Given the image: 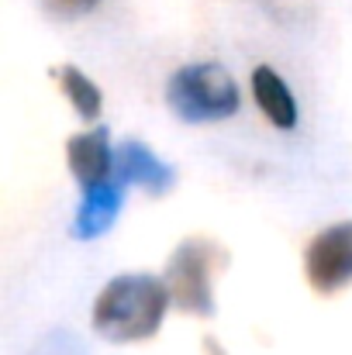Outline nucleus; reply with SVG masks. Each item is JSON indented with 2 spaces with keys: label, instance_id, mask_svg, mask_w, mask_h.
<instances>
[{
  "label": "nucleus",
  "instance_id": "obj_8",
  "mask_svg": "<svg viewBox=\"0 0 352 355\" xmlns=\"http://www.w3.org/2000/svg\"><path fill=\"white\" fill-rule=\"evenodd\" d=\"M252 94H255L259 111L273 121L276 128H294V124H297V104H294V94L287 90L283 76H276V69L259 66V69L252 73Z\"/></svg>",
  "mask_w": 352,
  "mask_h": 355
},
{
  "label": "nucleus",
  "instance_id": "obj_4",
  "mask_svg": "<svg viewBox=\"0 0 352 355\" xmlns=\"http://www.w3.org/2000/svg\"><path fill=\"white\" fill-rule=\"evenodd\" d=\"M304 272L308 283L332 297L352 283V221H339L311 238L304 252Z\"/></svg>",
  "mask_w": 352,
  "mask_h": 355
},
{
  "label": "nucleus",
  "instance_id": "obj_2",
  "mask_svg": "<svg viewBox=\"0 0 352 355\" xmlns=\"http://www.w3.org/2000/svg\"><path fill=\"white\" fill-rule=\"evenodd\" d=\"M238 83L228 69L218 62H197L183 66L166 83V104L169 111L187 124H208L225 121L238 111Z\"/></svg>",
  "mask_w": 352,
  "mask_h": 355
},
{
  "label": "nucleus",
  "instance_id": "obj_10",
  "mask_svg": "<svg viewBox=\"0 0 352 355\" xmlns=\"http://www.w3.org/2000/svg\"><path fill=\"white\" fill-rule=\"evenodd\" d=\"M66 3H76V7H83V10H87V7H94L97 0H66Z\"/></svg>",
  "mask_w": 352,
  "mask_h": 355
},
{
  "label": "nucleus",
  "instance_id": "obj_5",
  "mask_svg": "<svg viewBox=\"0 0 352 355\" xmlns=\"http://www.w3.org/2000/svg\"><path fill=\"white\" fill-rule=\"evenodd\" d=\"M115 176L124 187H138L145 190L149 197H162L173 190L176 176H173V166L162 162L145 141H121V148L115 152Z\"/></svg>",
  "mask_w": 352,
  "mask_h": 355
},
{
  "label": "nucleus",
  "instance_id": "obj_9",
  "mask_svg": "<svg viewBox=\"0 0 352 355\" xmlns=\"http://www.w3.org/2000/svg\"><path fill=\"white\" fill-rule=\"evenodd\" d=\"M56 80H59L62 94L69 97V104H73V111H76L80 118L83 121H97L101 118L104 97H101L97 83H94L83 69H76V66H62V69L56 73Z\"/></svg>",
  "mask_w": 352,
  "mask_h": 355
},
{
  "label": "nucleus",
  "instance_id": "obj_6",
  "mask_svg": "<svg viewBox=\"0 0 352 355\" xmlns=\"http://www.w3.org/2000/svg\"><path fill=\"white\" fill-rule=\"evenodd\" d=\"M66 162H69L73 180L83 190H94V187L115 180V152H111L108 128H94V131L73 135L66 141Z\"/></svg>",
  "mask_w": 352,
  "mask_h": 355
},
{
  "label": "nucleus",
  "instance_id": "obj_1",
  "mask_svg": "<svg viewBox=\"0 0 352 355\" xmlns=\"http://www.w3.org/2000/svg\"><path fill=\"white\" fill-rule=\"evenodd\" d=\"M169 307L166 283L152 272L115 276L94 304V331L115 345L145 342L162 328Z\"/></svg>",
  "mask_w": 352,
  "mask_h": 355
},
{
  "label": "nucleus",
  "instance_id": "obj_7",
  "mask_svg": "<svg viewBox=\"0 0 352 355\" xmlns=\"http://www.w3.org/2000/svg\"><path fill=\"white\" fill-rule=\"evenodd\" d=\"M121 204H124V183L121 180H108L94 190H83V200H80V211L73 218V238H101L121 214Z\"/></svg>",
  "mask_w": 352,
  "mask_h": 355
},
{
  "label": "nucleus",
  "instance_id": "obj_3",
  "mask_svg": "<svg viewBox=\"0 0 352 355\" xmlns=\"http://www.w3.org/2000/svg\"><path fill=\"white\" fill-rule=\"evenodd\" d=\"M225 262V248H218L211 238H187L176 245V252L166 262L162 283L169 293V304H176L187 314L215 318V269Z\"/></svg>",
  "mask_w": 352,
  "mask_h": 355
}]
</instances>
